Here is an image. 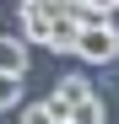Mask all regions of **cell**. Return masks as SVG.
I'll return each instance as SVG.
<instances>
[{
	"instance_id": "3",
	"label": "cell",
	"mask_w": 119,
	"mask_h": 124,
	"mask_svg": "<svg viewBox=\"0 0 119 124\" xmlns=\"http://www.w3.org/2000/svg\"><path fill=\"white\" fill-rule=\"evenodd\" d=\"M92 92H97V86H92L87 76H60V81H54V97H49V102H54L60 113H65V108H76V102H81V97H92Z\"/></svg>"
},
{
	"instance_id": "2",
	"label": "cell",
	"mask_w": 119,
	"mask_h": 124,
	"mask_svg": "<svg viewBox=\"0 0 119 124\" xmlns=\"http://www.w3.org/2000/svg\"><path fill=\"white\" fill-rule=\"evenodd\" d=\"M27 38L22 32H0V70L6 76H27Z\"/></svg>"
},
{
	"instance_id": "1",
	"label": "cell",
	"mask_w": 119,
	"mask_h": 124,
	"mask_svg": "<svg viewBox=\"0 0 119 124\" xmlns=\"http://www.w3.org/2000/svg\"><path fill=\"white\" fill-rule=\"evenodd\" d=\"M76 59H87V65H119V27L114 22H87L76 32Z\"/></svg>"
},
{
	"instance_id": "6",
	"label": "cell",
	"mask_w": 119,
	"mask_h": 124,
	"mask_svg": "<svg viewBox=\"0 0 119 124\" xmlns=\"http://www.w3.org/2000/svg\"><path fill=\"white\" fill-rule=\"evenodd\" d=\"M16 124H65V113H60L49 97H38V102H22V108H16Z\"/></svg>"
},
{
	"instance_id": "8",
	"label": "cell",
	"mask_w": 119,
	"mask_h": 124,
	"mask_svg": "<svg viewBox=\"0 0 119 124\" xmlns=\"http://www.w3.org/2000/svg\"><path fill=\"white\" fill-rule=\"evenodd\" d=\"M70 6H76V0H22L16 11H43V16H65Z\"/></svg>"
},
{
	"instance_id": "7",
	"label": "cell",
	"mask_w": 119,
	"mask_h": 124,
	"mask_svg": "<svg viewBox=\"0 0 119 124\" xmlns=\"http://www.w3.org/2000/svg\"><path fill=\"white\" fill-rule=\"evenodd\" d=\"M6 108H22V76H6L0 70V113Z\"/></svg>"
},
{
	"instance_id": "4",
	"label": "cell",
	"mask_w": 119,
	"mask_h": 124,
	"mask_svg": "<svg viewBox=\"0 0 119 124\" xmlns=\"http://www.w3.org/2000/svg\"><path fill=\"white\" fill-rule=\"evenodd\" d=\"M16 32H22L27 43H43V49H49V38H54V16H43V11H22V16H16Z\"/></svg>"
},
{
	"instance_id": "9",
	"label": "cell",
	"mask_w": 119,
	"mask_h": 124,
	"mask_svg": "<svg viewBox=\"0 0 119 124\" xmlns=\"http://www.w3.org/2000/svg\"><path fill=\"white\" fill-rule=\"evenodd\" d=\"M87 6H97V11H108V16H114V11H119V0H87Z\"/></svg>"
},
{
	"instance_id": "5",
	"label": "cell",
	"mask_w": 119,
	"mask_h": 124,
	"mask_svg": "<svg viewBox=\"0 0 119 124\" xmlns=\"http://www.w3.org/2000/svg\"><path fill=\"white\" fill-rule=\"evenodd\" d=\"M65 124H108V102L92 92V97L76 102V108H65Z\"/></svg>"
}]
</instances>
